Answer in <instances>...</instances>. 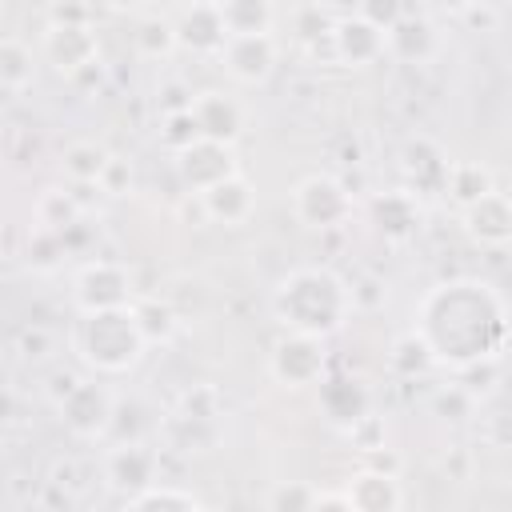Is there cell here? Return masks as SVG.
I'll use <instances>...</instances> for the list:
<instances>
[{"label":"cell","instance_id":"6da1fadb","mask_svg":"<svg viewBox=\"0 0 512 512\" xmlns=\"http://www.w3.org/2000/svg\"><path fill=\"white\" fill-rule=\"evenodd\" d=\"M412 336L428 348L432 364L468 368L496 360L508 336L504 296L488 280H444L424 292Z\"/></svg>","mask_w":512,"mask_h":512},{"label":"cell","instance_id":"7a4b0ae2","mask_svg":"<svg viewBox=\"0 0 512 512\" xmlns=\"http://www.w3.org/2000/svg\"><path fill=\"white\" fill-rule=\"evenodd\" d=\"M352 308H356L352 288L332 268H292L272 292L276 320L288 332L316 336V340H324L336 328H344Z\"/></svg>","mask_w":512,"mask_h":512},{"label":"cell","instance_id":"3957f363","mask_svg":"<svg viewBox=\"0 0 512 512\" xmlns=\"http://www.w3.org/2000/svg\"><path fill=\"white\" fill-rule=\"evenodd\" d=\"M72 348L100 376H120V372L136 368L140 356L148 352V344L136 328L132 304L112 308V312H80V320L72 328Z\"/></svg>","mask_w":512,"mask_h":512},{"label":"cell","instance_id":"277c9868","mask_svg":"<svg viewBox=\"0 0 512 512\" xmlns=\"http://www.w3.org/2000/svg\"><path fill=\"white\" fill-rule=\"evenodd\" d=\"M288 204H292L296 224L320 228V232H324V228H336V224H344V220L352 216V196H348V188H344L336 176H328V172L304 176V180L292 188Z\"/></svg>","mask_w":512,"mask_h":512},{"label":"cell","instance_id":"5b68a950","mask_svg":"<svg viewBox=\"0 0 512 512\" xmlns=\"http://www.w3.org/2000/svg\"><path fill=\"white\" fill-rule=\"evenodd\" d=\"M72 300H76L80 312L128 308V300H132V276H128V268L116 264V260H88V264L76 272Z\"/></svg>","mask_w":512,"mask_h":512},{"label":"cell","instance_id":"8992f818","mask_svg":"<svg viewBox=\"0 0 512 512\" xmlns=\"http://www.w3.org/2000/svg\"><path fill=\"white\" fill-rule=\"evenodd\" d=\"M324 368H328L324 340L300 336V332L280 336L276 348H272V356H268V372L284 388H308V384H316L324 376Z\"/></svg>","mask_w":512,"mask_h":512},{"label":"cell","instance_id":"52a82bcc","mask_svg":"<svg viewBox=\"0 0 512 512\" xmlns=\"http://www.w3.org/2000/svg\"><path fill=\"white\" fill-rule=\"evenodd\" d=\"M44 56L64 76L96 68V56H100L96 28L88 20H48V28H44Z\"/></svg>","mask_w":512,"mask_h":512},{"label":"cell","instance_id":"ba28073f","mask_svg":"<svg viewBox=\"0 0 512 512\" xmlns=\"http://www.w3.org/2000/svg\"><path fill=\"white\" fill-rule=\"evenodd\" d=\"M112 404L116 396L96 384V380H76L64 388V400H60V424L80 436V440H96V436H108V420H112Z\"/></svg>","mask_w":512,"mask_h":512},{"label":"cell","instance_id":"9c48e42d","mask_svg":"<svg viewBox=\"0 0 512 512\" xmlns=\"http://www.w3.org/2000/svg\"><path fill=\"white\" fill-rule=\"evenodd\" d=\"M156 472H160V456L152 444H112L104 456V480L112 492L136 500L148 488H156Z\"/></svg>","mask_w":512,"mask_h":512},{"label":"cell","instance_id":"30bf717a","mask_svg":"<svg viewBox=\"0 0 512 512\" xmlns=\"http://www.w3.org/2000/svg\"><path fill=\"white\" fill-rule=\"evenodd\" d=\"M224 72L236 84H264L280 60V44L272 32H252V36H228L224 48L216 52Z\"/></svg>","mask_w":512,"mask_h":512},{"label":"cell","instance_id":"8fae6325","mask_svg":"<svg viewBox=\"0 0 512 512\" xmlns=\"http://www.w3.org/2000/svg\"><path fill=\"white\" fill-rule=\"evenodd\" d=\"M448 156L444 148L432 140V136H412L404 140L400 148V180H404V192L416 200V196H432V192H444V180H448Z\"/></svg>","mask_w":512,"mask_h":512},{"label":"cell","instance_id":"7c38bea8","mask_svg":"<svg viewBox=\"0 0 512 512\" xmlns=\"http://www.w3.org/2000/svg\"><path fill=\"white\" fill-rule=\"evenodd\" d=\"M436 48H440L436 24L428 12H416V8H400L392 28L384 32V56H392L400 64H428L436 56Z\"/></svg>","mask_w":512,"mask_h":512},{"label":"cell","instance_id":"4fadbf2b","mask_svg":"<svg viewBox=\"0 0 512 512\" xmlns=\"http://www.w3.org/2000/svg\"><path fill=\"white\" fill-rule=\"evenodd\" d=\"M188 116L200 132V140H212V144H236V136L244 132V108L236 96L220 92V88H208V92H196L188 100Z\"/></svg>","mask_w":512,"mask_h":512},{"label":"cell","instance_id":"5bb4252c","mask_svg":"<svg viewBox=\"0 0 512 512\" xmlns=\"http://www.w3.org/2000/svg\"><path fill=\"white\" fill-rule=\"evenodd\" d=\"M176 176L184 188H192L196 196L208 192L212 184L236 176V160L228 144H212V140H192L188 148L176 152Z\"/></svg>","mask_w":512,"mask_h":512},{"label":"cell","instance_id":"9a60e30c","mask_svg":"<svg viewBox=\"0 0 512 512\" xmlns=\"http://www.w3.org/2000/svg\"><path fill=\"white\" fill-rule=\"evenodd\" d=\"M464 212V232L480 244V248H504L512 240V204L500 188L484 192L476 204L460 208Z\"/></svg>","mask_w":512,"mask_h":512},{"label":"cell","instance_id":"2e32d148","mask_svg":"<svg viewBox=\"0 0 512 512\" xmlns=\"http://www.w3.org/2000/svg\"><path fill=\"white\" fill-rule=\"evenodd\" d=\"M332 52L336 60L352 64V68H364V64H376L384 56V32L372 28L368 20H360L356 12H344L340 20H332Z\"/></svg>","mask_w":512,"mask_h":512},{"label":"cell","instance_id":"e0dca14e","mask_svg":"<svg viewBox=\"0 0 512 512\" xmlns=\"http://www.w3.org/2000/svg\"><path fill=\"white\" fill-rule=\"evenodd\" d=\"M172 36H176V48H188V52H220L224 40H228L216 4H188V8H180L172 16Z\"/></svg>","mask_w":512,"mask_h":512},{"label":"cell","instance_id":"ac0fdd59","mask_svg":"<svg viewBox=\"0 0 512 512\" xmlns=\"http://www.w3.org/2000/svg\"><path fill=\"white\" fill-rule=\"evenodd\" d=\"M340 500L352 508V512H400V484L392 472L384 468H360L348 476Z\"/></svg>","mask_w":512,"mask_h":512},{"label":"cell","instance_id":"d6986e66","mask_svg":"<svg viewBox=\"0 0 512 512\" xmlns=\"http://www.w3.org/2000/svg\"><path fill=\"white\" fill-rule=\"evenodd\" d=\"M316 400H320V412L344 432L360 416H368V388L356 376H320L316 380Z\"/></svg>","mask_w":512,"mask_h":512},{"label":"cell","instance_id":"ffe728a7","mask_svg":"<svg viewBox=\"0 0 512 512\" xmlns=\"http://www.w3.org/2000/svg\"><path fill=\"white\" fill-rule=\"evenodd\" d=\"M200 208H204V216L216 220V224H244V220L252 216V208H256V192H252V184L236 172V176L212 184L208 192H200Z\"/></svg>","mask_w":512,"mask_h":512},{"label":"cell","instance_id":"44dd1931","mask_svg":"<svg viewBox=\"0 0 512 512\" xmlns=\"http://www.w3.org/2000/svg\"><path fill=\"white\" fill-rule=\"evenodd\" d=\"M372 224L388 236V240H408L416 228H420V204L404 192V188H392V192H380L372 196Z\"/></svg>","mask_w":512,"mask_h":512},{"label":"cell","instance_id":"7402d4cb","mask_svg":"<svg viewBox=\"0 0 512 512\" xmlns=\"http://www.w3.org/2000/svg\"><path fill=\"white\" fill-rule=\"evenodd\" d=\"M220 20L228 36H252V32H272V4L264 0H220Z\"/></svg>","mask_w":512,"mask_h":512},{"label":"cell","instance_id":"603a6c76","mask_svg":"<svg viewBox=\"0 0 512 512\" xmlns=\"http://www.w3.org/2000/svg\"><path fill=\"white\" fill-rule=\"evenodd\" d=\"M108 152L100 148V144H92V140H76V144H68L64 148V176L72 180V184H80V188H100V176H104V168H108Z\"/></svg>","mask_w":512,"mask_h":512},{"label":"cell","instance_id":"cb8c5ba5","mask_svg":"<svg viewBox=\"0 0 512 512\" xmlns=\"http://www.w3.org/2000/svg\"><path fill=\"white\" fill-rule=\"evenodd\" d=\"M444 192H448L460 208H468V204H476L484 192H492V172H488L484 164H472V160H452V164H448Z\"/></svg>","mask_w":512,"mask_h":512},{"label":"cell","instance_id":"d4e9b609","mask_svg":"<svg viewBox=\"0 0 512 512\" xmlns=\"http://www.w3.org/2000/svg\"><path fill=\"white\" fill-rule=\"evenodd\" d=\"M216 416H220V396L216 388H188L180 396V408L172 412V428H212L216 432Z\"/></svg>","mask_w":512,"mask_h":512},{"label":"cell","instance_id":"484cf974","mask_svg":"<svg viewBox=\"0 0 512 512\" xmlns=\"http://www.w3.org/2000/svg\"><path fill=\"white\" fill-rule=\"evenodd\" d=\"M80 200L72 196V192H60V188H48L44 196H40V204H36V224L44 228V232H56V236H64L72 224H80Z\"/></svg>","mask_w":512,"mask_h":512},{"label":"cell","instance_id":"4316f807","mask_svg":"<svg viewBox=\"0 0 512 512\" xmlns=\"http://www.w3.org/2000/svg\"><path fill=\"white\" fill-rule=\"evenodd\" d=\"M132 316H136V328H140L144 344H164L176 332V312L168 304H160V300H136Z\"/></svg>","mask_w":512,"mask_h":512},{"label":"cell","instance_id":"83f0119b","mask_svg":"<svg viewBox=\"0 0 512 512\" xmlns=\"http://www.w3.org/2000/svg\"><path fill=\"white\" fill-rule=\"evenodd\" d=\"M32 72H36V64H32L28 44H20V40H0V84H4L8 92H20V88L32 80Z\"/></svg>","mask_w":512,"mask_h":512},{"label":"cell","instance_id":"f1b7e54d","mask_svg":"<svg viewBox=\"0 0 512 512\" xmlns=\"http://www.w3.org/2000/svg\"><path fill=\"white\" fill-rule=\"evenodd\" d=\"M128 512H204V508H200L188 492L168 488V484H156V488H148L144 496L128 500Z\"/></svg>","mask_w":512,"mask_h":512},{"label":"cell","instance_id":"f546056e","mask_svg":"<svg viewBox=\"0 0 512 512\" xmlns=\"http://www.w3.org/2000/svg\"><path fill=\"white\" fill-rule=\"evenodd\" d=\"M136 48H140L144 56H168V52L176 48V36H172V20H164V16H156V20H144V24L136 28Z\"/></svg>","mask_w":512,"mask_h":512},{"label":"cell","instance_id":"4dcf8cb0","mask_svg":"<svg viewBox=\"0 0 512 512\" xmlns=\"http://www.w3.org/2000/svg\"><path fill=\"white\" fill-rule=\"evenodd\" d=\"M392 368H396L400 376H416V372H428V368H432V356H428V348L408 332V336H400V340L392 344Z\"/></svg>","mask_w":512,"mask_h":512},{"label":"cell","instance_id":"1f68e13d","mask_svg":"<svg viewBox=\"0 0 512 512\" xmlns=\"http://www.w3.org/2000/svg\"><path fill=\"white\" fill-rule=\"evenodd\" d=\"M160 140H164L172 152H180V148H188L192 140H200V132H196L188 108H172V112L164 116V132H160Z\"/></svg>","mask_w":512,"mask_h":512},{"label":"cell","instance_id":"d6a6232c","mask_svg":"<svg viewBox=\"0 0 512 512\" xmlns=\"http://www.w3.org/2000/svg\"><path fill=\"white\" fill-rule=\"evenodd\" d=\"M312 504H316V488L312 484H280L272 492L268 512H312Z\"/></svg>","mask_w":512,"mask_h":512},{"label":"cell","instance_id":"836d02e7","mask_svg":"<svg viewBox=\"0 0 512 512\" xmlns=\"http://www.w3.org/2000/svg\"><path fill=\"white\" fill-rule=\"evenodd\" d=\"M348 436H352V444H360L364 452L384 448V424H380L376 416H360V420L348 428Z\"/></svg>","mask_w":512,"mask_h":512},{"label":"cell","instance_id":"e575fe53","mask_svg":"<svg viewBox=\"0 0 512 512\" xmlns=\"http://www.w3.org/2000/svg\"><path fill=\"white\" fill-rule=\"evenodd\" d=\"M312 512H352V508L340 500V492H316V504H312Z\"/></svg>","mask_w":512,"mask_h":512},{"label":"cell","instance_id":"d590c367","mask_svg":"<svg viewBox=\"0 0 512 512\" xmlns=\"http://www.w3.org/2000/svg\"><path fill=\"white\" fill-rule=\"evenodd\" d=\"M8 100H12V92H8V88H4V84H0V108H4V104H8Z\"/></svg>","mask_w":512,"mask_h":512}]
</instances>
